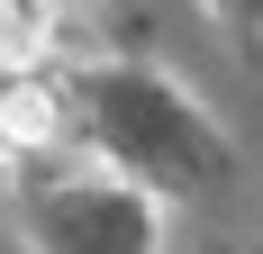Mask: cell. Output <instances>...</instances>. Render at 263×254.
I'll return each mask as SVG.
<instances>
[{"mask_svg": "<svg viewBox=\"0 0 263 254\" xmlns=\"http://www.w3.org/2000/svg\"><path fill=\"white\" fill-rule=\"evenodd\" d=\"M64 136V91H54L36 64H9L0 73V146L9 154H36Z\"/></svg>", "mask_w": 263, "mask_h": 254, "instance_id": "obj_1", "label": "cell"}, {"mask_svg": "<svg viewBox=\"0 0 263 254\" xmlns=\"http://www.w3.org/2000/svg\"><path fill=\"white\" fill-rule=\"evenodd\" d=\"M54 19H64V0H0V73L36 64L54 46Z\"/></svg>", "mask_w": 263, "mask_h": 254, "instance_id": "obj_2", "label": "cell"}]
</instances>
